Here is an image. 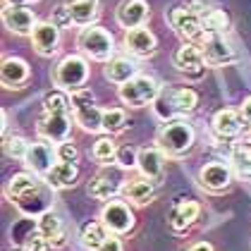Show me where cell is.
<instances>
[{
    "label": "cell",
    "instance_id": "6da1fadb",
    "mask_svg": "<svg viewBox=\"0 0 251 251\" xmlns=\"http://www.w3.org/2000/svg\"><path fill=\"white\" fill-rule=\"evenodd\" d=\"M196 144V132L184 117H175L168 120L165 125H160L158 134H155V146L168 155V158H182L194 149Z\"/></svg>",
    "mask_w": 251,
    "mask_h": 251
},
{
    "label": "cell",
    "instance_id": "7a4b0ae2",
    "mask_svg": "<svg viewBox=\"0 0 251 251\" xmlns=\"http://www.w3.org/2000/svg\"><path fill=\"white\" fill-rule=\"evenodd\" d=\"M196 105H199V94L192 86H168V89L160 91V96L155 98L153 110L163 122H168V120L194 113Z\"/></svg>",
    "mask_w": 251,
    "mask_h": 251
},
{
    "label": "cell",
    "instance_id": "3957f363",
    "mask_svg": "<svg viewBox=\"0 0 251 251\" xmlns=\"http://www.w3.org/2000/svg\"><path fill=\"white\" fill-rule=\"evenodd\" d=\"M77 48L81 55L94 62H108L115 58V39L103 26H84L77 36Z\"/></svg>",
    "mask_w": 251,
    "mask_h": 251
},
{
    "label": "cell",
    "instance_id": "277c9868",
    "mask_svg": "<svg viewBox=\"0 0 251 251\" xmlns=\"http://www.w3.org/2000/svg\"><path fill=\"white\" fill-rule=\"evenodd\" d=\"M86 81H89V58L81 53L65 55L53 70V84L62 91L75 94L86 86Z\"/></svg>",
    "mask_w": 251,
    "mask_h": 251
},
{
    "label": "cell",
    "instance_id": "5b68a950",
    "mask_svg": "<svg viewBox=\"0 0 251 251\" xmlns=\"http://www.w3.org/2000/svg\"><path fill=\"white\" fill-rule=\"evenodd\" d=\"M163 86L158 84V79L151 75H136L127 84L117 86V96L127 108H146L153 105L155 98L160 96Z\"/></svg>",
    "mask_w": 251,
    "mask_h": 251
},
{
    "label": "cell",
    "instance_id": "8992f818",
    "mask_svg": "<svg viewBox=\"0 0 251 251\" xmlns=\"http://www.w3.org/2000/svg\"><path fill=\"white\" fill-rule=\"evenodd\" d=\"M72 117L84 132H103V108L94 103V94L89 89H79L72 94Z\"/></svg>",
    "mask_w": 251,
    "mask_h": 251
},
{
    "label": "cell",
    "instance_id": "52a82bcc",
    "mask_svg": "<svg viewBox=\"0 0 251 251\" xmlns=\"http://www.w3.org/2000/svg\"><path fill=\"white\" fill-rule=\"evenodd\" d=\"M165 20L170 22V26L175 29V34L187 43H203L208 39V34L203 31V24H201V17L194 15L189 7L179 5V7H173L170 12H165Z\"/></svg>",
    "mask_w": 251,
    "mask_h": 251
},
{
    "label": "cell",
    "instance_id": "ba28073f",
    "mask_svg": "<svg viewBox=\"0 0 251 251\" xmlns=\"http://www.w3.org/2000/svg\"><path fill=\"white\" fill-rule=\"evenodd\" d=\"M100 223L108 227L110 234L122 237V234H129V232L134 230L136 218H134V211L129 208L127 201H115V199H110V201H105V206L100 208Z\"/></svg>",
    "mask_w": 251,
    "mask_h": 251
},
{
    "label": "cell",
    "instance_id": "9c48e42d",
    "mask_svg": "<svg viewBox=\"0 0 251 251\" xmlns=\"http://www.w3.org/2000/svg\"><path fill=\"white\" fill-rule=\"evenodd\" d=\"M173 67L184 75L187 79H201L206 72V60H203V50L199 43H182L177 50L173 53Z\"/></svg>",
    "mask_w": 251,
    "mask_h": 251
},
{
    "label": "cell",
    "instance_id": "30bf717a",
    "mask_svg": "<svg viewBox=\"0 0 251 251\" xmlns=\"http://www.w3.org/2000/svg\"><path fill=\"white\" fill-rule=\"evenodd\" d=\"M232 177H234V170L230 163L215 160V163H206L199 170V184L208 194H223L232 187Z\"/></svg>",
    "mask_w": 251,
    "mask_h": 251
},
{
    "label": "cell",
    "instance_id": "8fae6325",
    "mask_svg": "<svg viewBox=\"0 0 251 251\" xmlns=\"http://www.w3.org/2000/svg\"><path fill=\"white\" fill-rule=\"evenodd\" d=\"M72 115H60V113H46L39 117L36 122V134L43 141H50V144H60V141H67L72 134Z\"/></svg>",
    "mask_w": 251,
    "mask_h": 251
},
{
    "label": "cell",
    "instance_id": "7c38bea8",
    "mask_svg": "<svg viewBox=\"0 0 251 251\" xmlns=\"http://www.w3.org/2000/svg\"><path fill=\"white\" fill-rule=\"evenodd\" d=\"M2 24L17 36H31L39 20L26 5H2Z\"/></svg>",
    "mask_w": 251,
    "mask_h": 251
},
{
    "label": "cell",
    "instance_id": "4fadbf2b",
    "mask_svg": "<svg viewBox=\"0 0 251 251\" xmlns=\"http://www.w3.org/2000/svg\"><path fill=\"white\" fill-rule=\"evenodd\" d=\"M53 187H48L46 182H41L39 187L34 189V192L24 194L22 199H17L15 201V206H17V211L22 213V215H26V218H39V215H43L46 211H50V201H53Z\"/></svg>",
    "mask_w": 251,
    "mask_h": 251
},
{
    "label": "cell",
    "instance_id": "5bb4252c",
    "mask_svg": "<svg viewBox=\"0 0 251 251\" xmlns=\"http://www.w3.org/2000/svg\"><path fill=\"white\" fill-rule=\"evenodd\" d=\"M201 50H203V60H206L208 67H225V65H232L237 60L234 48L223 34H211L201 43Z\"/></svg>",
    "mask_w": 251,
    "mask_h": 251
},
{
    "label": "cell",
    "instance_id": "9a60e30c",
    "mask_svg": "<svg viewBox=\"0 0 251 251\" xmlns=\"http://www.w3.org/2000/svg\"><path fill=\"white\" fill-rule=\"evenodd\" d=\"M115 20L125 31L146 26V22L151 20V7L146 0H122L115 7Z\"/></svg>",
    "mask_w": 251,
    "mask_h": 251
},
{
    "label": "cell",
    "instance_id": "2e32d148",
    "mask_svg": "<svg viewBox=\"0 0 251 251\" xmlns=\"http://www.w3.org/2000/svg\"><path fill=\"white\" fill-rule=\"evenodd\" d=\"M55 160H58V153H55V149L50 146V141H43V139H41V141L29 146V153L24 158V165H26L29 173L39 175V177H46V175L53 170Z\"/></svg>",
    "mask_w": 251,
    "mask_h": 251
},
{
    "label": "cell",
    "instance_id": "e0dca14e",
    "mask_svg": "<svg viewBox=\"0 0 251 251\" xmlns=\"http://www.w3.org/2000/svg\"><path fill=\"white\" fill-rule=\"evenodd\" d=\"M60 31L62 29L50 20L36 24V29H34V34L29 39H31V46L41 58H53L60 50Z\"/></svg>",
    "mask_w": 251,
    "mask_h": 251
},
{
    "label": "cell",
    "instance_id": "ac0fdd59",
    "mask_svg": "<svg viewBox=\"0 0 251 251\" xmlns=\"http://www.w3.org/2000/svg\"><path fill=\"white\" fill-rule=\"evenodd\" d=\"M125 48L134 55V58H153L158 50V39L151 29L146 26H136L125 31Z\"/></svg>",
    "mask_w": 251,
    "mask_h": 251
},
{
    "label": "cell",
    "instance_id": "d6986e66",
    "mask_svg": "<svg viewBox=\"0 0 251 251\" xmlns=\"http://www.w3.org/2000/svg\"><path fill=\"white\" fill-rule=\"evenodd\" d=\"M244 117L239 110H230V108H225V110H218L215 115H213V134L218 136L220 141H232V139H237V136L242 134V129H244Z\"/></svg>",
    "mask_w": 251,
    "mask_h": 251
},
{
    "label": "cell",
    "instance_id": "ffe728a7",
    "mask_svg": "<svg viewBox=\"0 0 251 251\" xmlns=\"http://www.w3.org/2000/svg\"><path fill=\"white\" fill-rule=\"evenodd\" d=\"M31 77V67L26 60L17 58V55H10V58L2 60L0 65V81L5 89H22Z\"/></svg>",
    "mask_w": 251,
    "mask_h": 251
},
{
    "label": "cell",
    "instance_id": "44dd1931",
    "mask_svg": "<svg viewBox=\"0 0 251 251\" xmlns=\"http://www.w3.org/2000/svg\"><path fill=\"white\" fill-rule=\"evenodd\" d=\"M165 158L168 155L163 153L158 146H144L139 149V163H136V170L139 175L153 179V182H160L163 175H165Z\"/></svg>",
    "mask_w": 251,
    "mask_h": 251
},
{
    "label": "cell",
    "instance_id": "7402d4cb",
    "mask_svg": "<svg viewBox=\"0 0 251 251\" xmlns=\"http://www.w3.org/2000/svg\"><path fill=\"white\" fill-rule=\"evenodd\" d=\"M199 213H201V206H199L196 201H192V199H187V201H175L173 208H170V215H168V225H170L173 232L182 234V232H187L194 223H196Z\"/></svg>",
    "mask_w": 251,
    "mask_h": 251
},
{
    "label": "cell",
    "instance_id": "603a6c76",
    "mask_svg": "<svg viewBox=\"0 0 251 251\" xmlns=\"http://www.w3.org/2000/svg\"><path fill=\"white\" fill-rule=\"evenodd\" d=\"M122 196H125V201H129L134 206H146L155 199V182L144 177V175H139L134 179H127L122 184Z\"/></svg>",
    "mask_w": 251,
    "mask_h": 251
},
{
    "label": "cell",
    "instance_id": "cb8c5ba5",
    "mask_svg": "<svg viewBox=\"0 0 251 251\" xmlns=\"http://www.w3.org/2000/svg\"><path fill=\"white\" fill-rule=\"evenodd\" d=\"M77 179H79L77 163H62V160H58V163L53 165V170L43 177V182H46L48 187H53L55 192L72 189V187L77 184Z\"/></svg>",
    "mask_w": 251,
    "mask_h": 251
},
{
    "label": "cell",
    "instance_id": "d4e9b609",
    "mask_svg": "<svg viewBox=\"0 0 251 251\" xmlns=\"http://www.w3.org/2000/svg\"><path fill=\"white\" fill-rule=\"evenodd\" d=\"M136 75H139V67H136L134 60H129V58H113V60H108L105 67H103V77L108 79L110 84H115V86L127 84Z\"/></svg>",
    "mask_w": 251,
    "mask_h": 251
},
{
    "label": "cell",
    "instance_id": "484cf974",
    "mask_svg": "<svg viewBox=\"0 0 251 251\" xmlns=\"http://www.w3.org/2000/svg\"><path fill=\"white\" fill-rule=\"evenodd\" d=\"M70 15H72V24L75 26H94L100 15V0H70L67 2Z\"/></svg>",
    "mask_w": 251,
    "mask_h": 251
},
{
    "label": "cell",
    "instance_id": "4316f807",
    "mask_svg": "<svg viewBox=\"0 0 251 251\" xmlns=\"http://www.w3.org/2000/svg\"><path fill=\"white\" fill-rule=\"evenodd\" d=\"M36 177H39V175H34V173H15L7 179V184H5V196L15 203L24 194L34 192V189L39 187L41 179H36Z\"/></svg>",
    "mask_w": 251,
    "mask_h": 251
},
{
    "label": "cell",
    "instance_id": "83f0119b",
    "mask_svg": "<svg viewBox=\"0 0 251 251\" xmlns=\"http://www.w3.org/2000/svg\"><path fill=\"white\" fill-rule=\"evenodd\" d=\"M230 165L239 179L251 182V141H247V144H234V146H232Z\"/></svg>",
    "mask_w": 251,
    "mask_h": 251
},
{
    "label": "cell",
    "instance_id": "f1b7e54d",
    "mask_svg": "<svg viewBox=\"0 0 251 251\" xmlns=\"http://www.w3.org/2000/svg\"><path fill=\"white\" fill-rule=\"evenodd\" d=\"M108 237H110V232H108V227H105L100 220H91V223H86V225L81 227V234H79L81 247H84V249H89V251H98Z\"/></svg>",
    "mask_w": 251,
    "mask_h": 251
},
{
    "label": "cell",
    "instance_id": "f546056e",
    "mask_svg": "<svg viewBox=\"0 0 251 251\" xmlns=\"http://www.w3.org/2000/svg\"><path fill=\"white\" fill-rule=\"evenodd\" d=\"M117 194H122V187L117 184V179L113 177H105V175H98L89 182V196L96 199V201H110L115 199Z\"/></svg>",
    "mask_w": 251,
    "mask_h": 251
},
{
    "label": "cell",
    "instance_id": "4dcf8cb0",
    "mask_svg": "<svg viewBox=\"0 0 251 251\" xmlns=\"http://www.w3.org/2000/svg\"><path fill=\"white\" fill-rule=\"evenodd\" d=\"M70 91H48L43 96V110L46 113H60V115H72V96H67Z\"/></svg>",
    "mask_w": 251,
    "mask_h": 251
},
{
    "label": "cell",
    "instance_id": "1f68e13d",
    "mask_svg": "<svg viewBox=\"0 0 251 251\" xmlns=\"http://www.w3.org/2000/svg\"><path fill=\"white\" fill-rule=\"evenodd\" d=\"M117 149L120 146L115 144V139L110 134H105V136H100V139H96V144L91 149V155L100 165H110V163H117Z\"/></svg>",
    "mask_w": 251,
    "mask_h": 251
},
{
    "label": "cell",
    "instance_id": "d6a6232c",
    "mask_svg": "<svg viewBox=\"0 0 251 251\" xmlns=\"http://www.w3.org/2000/svg\"><path fill=\"white\" fill-rule=\"evenodd\" d=\"M36 232L43 234L46 239H50V244H53V239H58L60 234H62V220H60V215L53 208L50 211H46L43 215L36 218Z\"/></svg>",
    "mask_w": 251,
    "mask_h": 251
},
{
    "label": "cell",
    "instance_id": "836d02e7",
    "mask_svg": "<svg viewBox=\"0 0 251 251\" xmlns=\"http://www.w3.org/2000/svg\"><path fill=\"white\" fill-rule=\"evenodd\" d=\"M201 24H203V31L211 36V34H225V29L230 26V17L225 10H211L201 17Z\"/></svg>",
    "mask_w": 251,
    "mask_h": 251
},
{
    "label": "cell",
    "instance_id": "e575fe53",
    "mask_svg": "<svg viewBox=\"0 0 251 251\" xmlns=\"http://www.w3.org/2000/svg\"><path fill=\"white\" fill-rule=\"evenodd\" d=\"M127 127V113L122 108H105L103 110V132L110 136L125 132Z\"/></svg>",
    "mask_w": 251,
    "mask_h": 251
},
{
    "label": "cell",
    "instance_id": "d590c367",
    "mask_svg": "<svg viewBox=\"0 0 251 251\" xmlns=\"http://www.w3.org/2000/svg\"><path fill=\"white\" fill-rule=\"evenodd\" d=\"M29 141L24 139V136H2V151H5V155L7 158H15V160H24L26 158V153H29Z\"/></svg>",
    "mask_w": 251,
    "mask_h": 251
},
{
    "label": "cell",
    "instance_id": "8d00e7d4",
    "mask_svg": "<svg viewBox=\"0 0 251 251\" xmlns=\"http://www.w3.org/2000/svg\"><path fill=\"white\" fill-rule=\"evenodd\" d=\"M136 163H139V149L129 146V144L117 149V165H120V168L132 170V168H136Z\"/></svg>",
    "mask_w": 251,
    "mask_h": 251
},
{
    "label": "cell",
    "instance_id": "74e56055",
    "mask_svg": "<svg viewBox=\"0 0 251 251\" xmlns=\"http://www.w3.org/2000/svg\"><path fill=\"white\" fill-rule=\"evenodd\" d=\"M55 153H58V160H62V163H77L79 160V149L75 141H60V144H55Z\"/></svg>",
    "mask_w": 251,
    "mask_h": 251
},
{
    "label": "cell",
    "instance_id": "f35d334b",
    "mask_svg": "<svg viewBox=\"0 0 251 251\" xmlns=\"http://www.w3.org/2000/svg\"><path fill=\"white\" fill-rule=\"evenodd\" d=\"M22 249L24 251H50L53 249V244H50V239H46L43 234H39V232H34L24 244H22Z\"/></svg>",
    "mask_w": 251,
    "mask_h": 251
},
{
    "label": "cell",
    "instance_id": "ab89813d",
    "mask_svg": "<svg viewBox=\"0 0 251 251\" xmlns=\"http://www.w3.org/2000/svg\"><path fill=\"white\" fill-rule=\"evenodd\" d=\"M50 22H53V24H58L60 29H67V26L72 24L70 7H67V5H58V7L53 10V15H50Z\"/></svg>",
    "mask_w": 251,
    "mask_h": 251
},
{
    "label": "cell",
    "instance_id": "60d3db41",
    "mask_svg": "<svg viewBox=\"0 0 251 251\" xmlns=\"http://www.w3.org/2000/svg\"><path fill=\"white\" fill-rule=\"evenodd\" d=\"M184 7H189L194 15H199V17H203V15L208 12V5H206V0H187V2H184Z\"/></svg>",
    "mask_w": 251,
    "mask_h": 251
},
{
    "label": "cell",
    "instance_id": "b9f144b4",
    "mask_svg": "<svg viewBox=\"0 0 251 251\" xmlns=\"http://www.w3.org/2000/svg\"><path fill=\"white\" fill-rule=\"evenodd\" d=\"M98 251H122V242L117 239V234H110L105 242H103V247Z\"/></svg>",
    "mask_w": 251,
    "mask_h": 251
},
{
    "label": "cell",
    "instance_id": "7bdbcfd3",
    "mask_svg": "<svg viewBox=\"0 0 251 251\" xmlns=\"http://www.w3.org/2000/svg\"><path fill=\"white\" fill-rule=\"evenodd\" d=\"M239 113H242V117H244V122L251 127V96L244 98V103L239 105Z\"/></svg>",
    "mask_w": 251,
    "mask_h": 251
},
{
    "label": "cell",
    "instance_id": "ee69618b",
    "mask_svg": "<svg viewBox=\"0 0 251 251\" xmlns=\"http://www.w3.org/2000/svg\"><path fill=\"white\" fill-rule=\"evenodd\" d=\"M179 251H215L213 249L211 242H196V244H192V247H184V249Z\"/></svg>",
    "mask_w": 251,
    "mask_h": 251
},
{
    "label": "cell",
    "instance_id": "f6af8a7d",
    "mask_svg": "<svg viewBox=\"0 0 251 251\" xmlns=\"http://www.w3.org/2000/svg\"><path fill=\"white\" fill-rule=\"evenodd\" d=\"M0 120H2V136H7V110L0 113Z\"/></svg>",
    "mask_w": 251,
    "mask_h": 251
},
{
    "label": "cell",
    "instance_id": "bcb514c9",
    "mask_svg": "<svg viewBox=\"0 0 251 251\" xmlns=\"http://www.w3.org/2000/svg\"><path fill=\"white\" fill-rule=\"evenodd\" d=\"M29 0H2V5H24Z\"/></svg>",
    "mask_w": 251,
    "mask_h": 251
},
{
    "label": "cell",
    "instance_id": "7dc6e473",
    "mask_svg": "<svg viewBox=\"0 0 251 251\" xmlns=\"http://www.w3.org/2000/svg\"><path fill=\"white\" fill-rule=\"evenodd\" d=\"M247 141H251V129H249V132H247Z\"/></svg>",
    "mask_w": 251,
    "mask_h": 251
},
{
    "label": "cell",
    "instance_id": "c3c4849f",
    "mask_svg": "<svg viewBox=\"0 0 251 251\" xmlns=\"http://www.w3.org/2000/svg\"><path fill=\"white\" fill-rule=\"evenodd\" d=\"M29 2H39V0H29Z\"/></svg>",
    "mask_w": 251,
    "mask_h": 251
},
{
    "label": "cell",
    "instance_id": "681fc988",
    "mask_svg": "<svg viewBox=\"0 0 251 251\" xmlns=\"http://www.w3.org/2000/svg\"><path fill=\"white\" fill-rule=\"evenodd\" d=\"M17 251H24V249H17Z\"/></svg>",
    "mask_w": 251,
    "mask_h": 251
}]
</instances>
